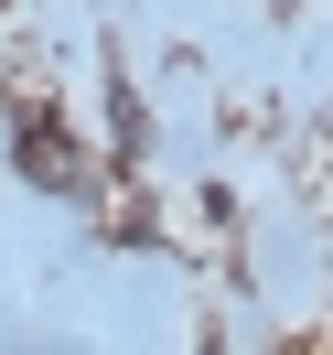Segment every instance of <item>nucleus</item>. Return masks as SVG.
I'll use <instances>...</instances> for the list:
<instances>
[{
  "mask_svg": "<svg viewBox=\"0 0 333 355\" xmlns=\"http://www.w3.org/2000/svg\"><path fill=\"white\" fill-rule=\"evenodd\" d=\"M11 173L44 183V194H87V151L65 140L54 108H22V119H11Z\"/></svg>",
  "mask_w": 333,
  "mask_h": 355,
  "instance_id": "nucleus-1",
  "label": "nucleus"
},
{
  "mask_svg": "<svg viewBox=\"0 0 333 355\" xmlns=\"http://www.w3.org/2000/svg\"><path fill=\"white\" fill-rule=\"evenodd\" d=\"M44 355H65V345H44Z\"/></svg>",
  "mask_w": 333,
  "mask_h": 355,
  "instance_id": "nucleus-2",
  "label": "nucleus"
}]
</instances>
